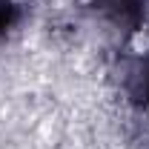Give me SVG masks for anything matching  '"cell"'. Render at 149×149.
<instances>
[{
  "instance_id": "1",
  "label": "cell",
  "mask_w": 149,
  "mask_h": 149,
  "mask_svg": "<svg viewBox=\"0 0 149 149\" xmlns=\"http://www.w3.org/2000/svg\"><path fill=\"white\" fill-rule=\"evenodd\" d=\"M129 52H132V55H146V52H149V32H146V29H135V32H132Z\"/></svg>"
}]
</instances>
